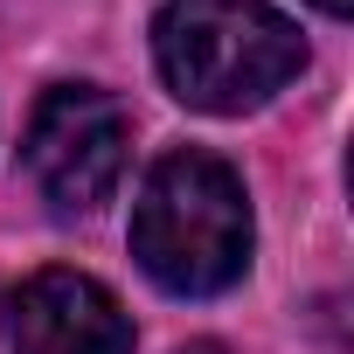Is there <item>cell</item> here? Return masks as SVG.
Returning a JSON list of instances; mask_svg holds the SVG:
<instances>
[{
  "instance_id": "obj_5",
  "label": "cell",
  "mask_w": 354,
  "mask_h": 354,
  "mask_svg": "<svg viewBox=\"0 0 354 354\" xmlns=\"http://www.w3.org/2000/svg\"><path fill=\"white\" fill-rule=\"evenodd\" d=\"M313 8H319V15H333V21H340V15H354V0H313Z\"/></svg>"
},
{
  "instance_id": "obj_4",
  "label": "cell",
  "mask_w": 354,
  "mask_h": 354,
  "mask_svg": "<svg viewBox=\"0 0 354 354\" xmlns=\"http://www.w3.org/2000/svg\"><path fill=\"white\" fill-rule=\"evenodd\" d=\"M15 354H132V319L97 278L35 271L15 299Z\"/></svg>"
},
{
  "instance_id": "obj_6",
  "label": "cell",
  "mask_w": 354,
  "mask_h": 354,
  "mask_svg": "<svg viewBox=\"0 0 354 354\" xmlns=\"http://www.w3.org/2000/svg\"><path fill=\"white\" fill-rule=\"evenodd\" d=\"M181 354H230V347H216V340H188Z\"/></svg>"
},
{
  "instance_id": "obj_2",
  "label": "cell",
  "mask_w": 354,
  "mask_h": 354,
  "mask_svg": "<svg viewBox=\"0 0 354 354\" xmlns=\"http://www.w3.org/2000/svg\"><path fill=\"white\" fill-rule=\"evenodd\" d=\"M153 63L188 111L236 118L306 70V42L264 0H167L153 21Z\"/></svg>"
},
{
  "instance_id": "obj_1",
  "label": "cell",
  "mask_w": 354,
  "mask_h": 354,
  "mask_svg": "<svg viewBox=\"0 0 354 354\" xmlns=\"http://www.w3.org/2000/svg\"><path fill=\"white\" fill-rule=\"evenodd\" d=\"M132 257L174 299L230 292L250 271V195L243 174L202 146H174L153 160L132 202Z\"/></svg>"
},
{
  "instance_id": "obj_3",
  "label": "cell",
  "mask_w": 354,
  "mask_h": 354,
  "mask_svg": "<svg viewBox=\"0 0 354 354\" xmlns=\"http://www.w3.org/2000/svg\"><path fill=\"white\" fill-rule=\"evenodd\" d=\"M125 146H132V125H125L118 97H104L97 84H56V91H42V104L28 118L21 160L56 216H91L118 188Z\"/></svg>"
}]
</instances>
